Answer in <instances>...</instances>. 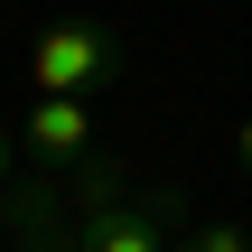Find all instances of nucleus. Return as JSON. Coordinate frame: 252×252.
I'll use <instances>...</instances> for the list:
<instances>
[{
    "label": "nucleus",
    "mask_w": 252,
    "mask_h": 252,
    "mask_svg": "<svg viewBox=\"0 0 252 252\" xmlns=\"http://www.w3.org/2000/svg\"><path fill=\"white\" fill-rule=\"evenodd\" d=\"M103 84H122V37L103 19H47L28 37V94H75L94 103Z\"/></svg>",
    "instance_id": "f257e3e1"
},
{
    "label": "nucleus",
    "mask_w": 252,
    "mask_h": 252,
    "mask_svg": "<svg viewBox=\"0 0 252 252\" xmlns=\"http://www.w3.org/2000/svg\"><path fill=\"white\" fill-rule=\"evenodd\" d=\"M19 150H28V159H47V168L94 159V103H75V94H37V103H28V122H19Z\"/></svg>",
    "instance_id": "f03ea898"
},
{
    "label": "nucleus",
    "mask_w": 252,
    "mask_h": 252,
    "mask_svg": "<svg viewBox=\"0 0 252 252\" xmlns=\"http://www.w3.org/2000/svg\"><path fill=\"white\" fill-rule=\"evenodd\" d=\"M168 215H178V206H94L84 234H75V252H168L178 243Z\"/></svg>",
    "instance_id": "7ed1b4c3"
},
{
    "label": "nucleus",
    "mask_w": 252,
    "mask_h": 252,
    "mask_svg": "<svg viewBox=\"0 0 252 252\" xmlns=\"http://www.w3.org/2000/svg\"><path fill=\"white\" fill-rule=\"evenodd\" d=\"M168 252H252V234H243V224H187Z\"/></svg>",
    "instance_id": "20e7f679"
},
{
    "label": "nucleus",
    "mask_w": 252,
    "mask_h": 252,
    "mask_svg": "<svg viewBox=\"0 0 252 252\" xmlns=\"http://www.w3.org/2000/svg\"><path fill=\"white\" fill-rule=\"evenodd\" d=\"M234 168H243V178H252V112H243V122H234Z\"/></svg>",
    "instance_id": "39448f33"
},
{
    "label": "nucleus",
    "mask_w": 252,
    "mask_h": 252,
    "mask_svg": "<svg viewBox=\"0 0 252 252\" xmlns=\"http://www.w3.org/2000/svg\"><path fill=\"white\" fill-rule=\"evenodd\" d=\"M9 159H19V131L0 122V187H9Z\"/></svg>",
    "instance_id": "423d86ee"
},
{
    "label": "nucleus",
    "mask_w": 252,
    "mask_h": 252,
    "mask_svg": "<svg viewBox=\"0 0 252 252\" xmlns=\"http://www.w3.org/2000/svg\"><path fill=\"white\" fill-rule=\"evenodd\" d=\"M0 252H9V187H0Z\"/></svg>",
    "instance_id": "0eeeda50"
}]
</instances>
